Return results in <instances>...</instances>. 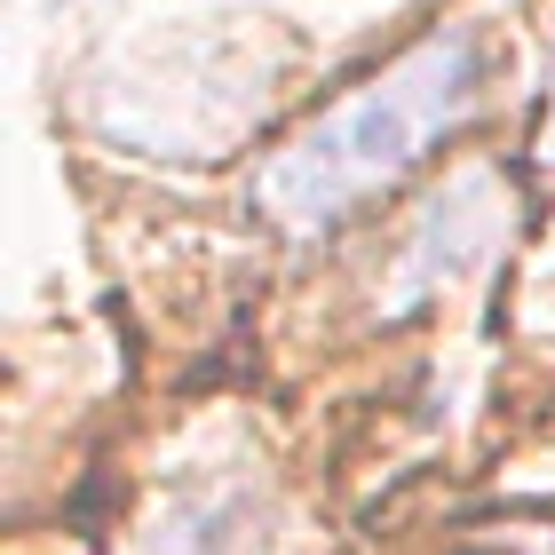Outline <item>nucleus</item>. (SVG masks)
I'll return each mask as SVG.
<instances>
[{
    "mask_svg": "<svg viewBox=\"0 0 555 555\" xmlns=\"http://www.w3.org/2000/svg\"><path fill=\"white\" fill-rule=\"evenodd\" d=\"M485 64H476L468 33H428L413 56H397L373 88H358L341 112H325L318 128H301L278 159L262 167V215L286 231H318L341 222L365 191L397 183L428 135H444L452 119L476 104Z\"/></svg>",
    "mask_w": 555,
    "mask_h": 555,
    "instance_id": "1",
    "label": "nucleus"
},
{
    "mask_svg": "<svg viewBox=\"0 0 555 555\" xmlns=\"http://www.w3.org/2000/svg\"><path fill=\"white\" fill-rule=\"evenodd\" d=\"M508 191H500V175L492 167H468V175H452V183L421 207V231L405 246V262H397V286L382 310L389 318H413L421 301H437L444 286H461V278H476L492 255H500V238H508Z\"/></svg>",
    "mask_w": 555,
    "mask_h": 555,
    "instance_id": "2",
    "label": "nucleus"
},
{
    "mask_svg": "<svg viewBox=\"0 0 555 555\" xmlns=\"http://www.w3.org/2000/svg\"><path fill=\"white\" fill-rule=\"evenodd\" d=\"M246 524H255L246 516V492H215V500H191L175 524H159L143 555H246L255 547Z\"/></svg>",
    "mask_w": 555,
    "mask_h": 555,
    "instance_id": "3",
    "label": "nucleus"
},
{
    "mask_svg": "<svg viewBox=\"0 0 555 555\" xmlns=\"http://www.w3.org/2000/svg\"><path fill=\"white\" fill-rule=\"evenodd\" d=\"M540 151H547V167H555V72H547V128H540Z\"/></svg>",
    "mask_w": 555,
    "mask_h": 555,
    "instance_id": "4",
    "label": "nucleus"
}]
</instances>
